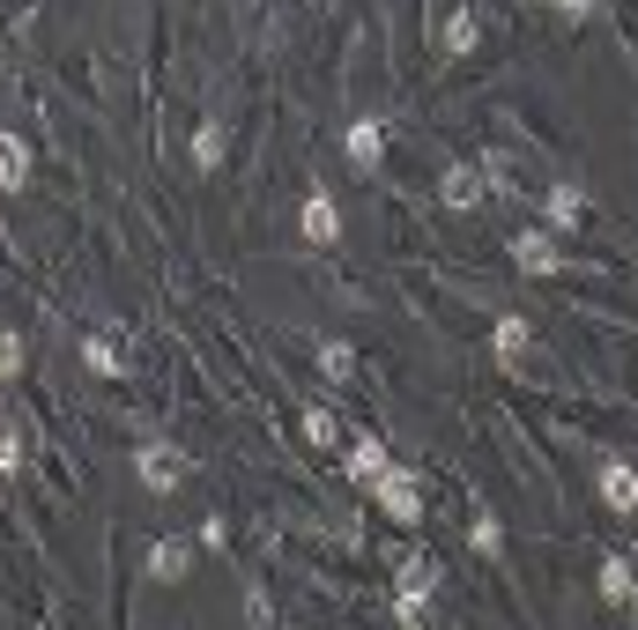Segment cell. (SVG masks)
Masks as SVG:
<instances>
[{
    "mask_svg": "<svg viewBox=\"0 0 638 630\" xmlns=\"http://www.w3.org/2000/svg\"><path fill=\"white\" fill-rule=\"evenodd\" d=\"M401 586H409V593H431V586H439V571H431L423 557H409V564H401Z\"/></svg>",
    "mask_w": 638,
    "mask_h": 630,
    "instance_id": "cell-18",
    "label": "cell"
},
{
    "mask_svg": "<svg viewBox=\"0 0 638 630\" xmlns=\"http://www.w3.org/2000/svg\"><path fill=\"white\" fill-rule=\"evenodd\" d=\"M186 571H194V541H178V534H172V541L148 549V579H156V586H178Z\"/></svg>",
    "mask_w": 638,
    "mask_h": 630,
    "instance_id": "cell-3",
    "label": "cell"
},
{
    "mask_svg": "<svg viewBox=\"0 0 638 630\" xmlns=\"http://www.w3.org/2000/svg\"><path fill=\"white\" fill-rule=\"evenodd\" d=\"M439 45H445V52H475V16H467V8H453V16H445Z\"/></svg>",
    "mask_w": 638,
    "mask_h": 630,
    "instance_id": "cell-15",
    "label": "cell"
},
{
    "mask_svg": "<svg viewBox=\"0 0 638 630\" xmlns=\"http://www.w3.org/2000/svg\"><path fill=\"white\" fill-rule=\"evenodd\" d=\"M439 194H445V208H475V200H483V171H475V164H453Z\"/></svg>",
    "mask_w": 638,
    "mask_h": 630,
    "instance_id": "cell-8",
    "label": "cell"
},
{
    "mask_svg": "<svg viewBox=\"0 0 638 630\" xmlns=\"http://www.w3.org/2000/svg\"><path fill=\"white\" fill-rule=\"evenodd\" d=\"M557 8H565V16H594V0H557Z\"/></svg>",
    "mask_w": 638,
    "mask_h": 630,
    "instance_id": "cell-21",
    "label": "cell"
},
{
    "mask_svg": "<svg viewBox=\"0 0 638 630\" xmlns=\"http://www.w3.org/2000/svg\"><path fill=\"white\" fill-rule=\"evenodd\" d=\"M305 437H312V445H335L342 431H335V415H327V409H305Z\"/></svg>",
    "mask_w": 638,
    "mask_h": 630,
    "instance_id": "cell-19",
    "label": "cell"
},
{
    "mask_svg": "<svg viewBox=\"0 0 638 630\" xmlns=\"http://www.w3.org/2000/svg\"><path fill=\"white\" fill-rule=\"evenodd\" d=\"M475 549L497 557V549H505V527H497V519H475Z\"/></svg>",
    "mask_w": 638,
    "mask_h": 630,
    "instance_id": "cell-20",
    "label": "cell"
},
{
    "mask_svg": "<svg viewBox=\"0 0 638 630\" xmlns=\"http://www.w3.org/2000/svg\"><path fill=\"white\" fill-rule=\"evenodd\" d=\"M305 238H312V245H335V238H342V216H335V200L319 194V186L305 194Z\"/></svg>",
    "mask_w": 638,
    "mask_h": 630,
    "instance_id": "cell-5",
    "label": "cell"
},
{
    "mask_svg": "<svg viewBox=\"0 0 638 630\" xmlns=\"http://www.w3.org/2000/svg\"><path fill=\"white\" fill-rule=\"evenodd\" d=\"M194 164H200V171H216V164H223V126H216V120L194 126Z\"/></svg>",
    "mask_w": 638,
    "mask_h": 630,
    "instance_id": "cell-16",
    "label": "cell"
},
{
    "mask_svg": "<svg viewBox=\"0 0 638 630\" xmlns=\"http://www.w3.org/2000/svg\"><path fill=\"white\" fill-rule=\"evenodd\" d=\"M0 186H8V194H23V186H30V142H16V134L0 142Z\"/></svg>",
    "mask_w": 638,
    "mask_h": 630,
    "instance_id": "cell-11",
    "label": "cell"
},
{
    "mask_svg": "<svg viewBox=\"0 0 638 630\" xmlns=\"http://www.w3.org/2000/svg\"><path fill=\"white\" fill-rule=\"evenodd\" d=\"M82 364L97 371V379H120V371H126V357H120V349H112L104 334H90V341H82Z\"/></svg>",
    "mask_w": 638,
    "mask_h": 630,
    "instance_id": "cell-14",
    "label": "cell"
},
{
    "mask_svg": "<svg viewBox=\"0 0 638 630\" xmlns=\"http://www.w3.org/2000/svg\"><path fill=\"white\" fill-rule=\"evenodd\" d=\"M387 467H393V461H387V445H379V437H357V445H349V483H364V489H371L379 475H387Z\"/></svg>",
    "mask_w": 638,
    "mask_h": 630,
    "instance_id": "cell-7",
    "label": "cell"
},
{
    "mask_svg": "<svg viewBox=\"0 0 638 630\" xmlns=\"http://www.w3.org/2000/svg\"><path fill=\"white\" fill-rule=\"evenodd\" d=\"M371 497H379V512H387V519H401V527H416V519H423V489H416V475H409V467H387V475L371 483Z\"/></svg>",
    "mask_w": 638,
    "mask_h": 630,
    "instance_id": "cell-1",
    "label": "cell"
},
{
    "mask_svg": "<svg viewBox=\"0 0 638 630\" xmlns=\"http://www.w3.org/2000/svg\"><path fill=\"white\" fill-rule=\"evenodd\" d=\"M513 260L527 267V275H557V267H565V260H557V245L542 238V230H519V238H513Z\"/></svg>",
    "mask_w": 638,
    "mask_h": 630,
    "instance_id": "cell-6",
    "label": "cell"
},
{
    "mask_svg": "<svg viewBox=\"0 0 638 630\" xmlns=\"http://www.w3.org/2000/svg\"><path fill=\"white\" fill-rule=\"evenodd\" d=\"M349 156L371 171L379 156H387V126H379V120H357V126H349Z\"/></svg>",
    "mask_w": 638,
    "mask_h": 630,
    "instance_id": "cell-12",
    "label": "cell"
},
{
    "mask_svg": "<svg viewBox=\"0 0 638 630\" xmlns=\"http://www.w3.org/2000/svg\"><path fill=\"white\" fill-rule=\"evenodd\" d=\"M134 475H142V489L172 497V489L186 483V453H178V445H142V453H134Z\"/></svg>",
    "mask_w": 638,
    "mask_h": 630,
    "instance_id": "cell-2",
    "label": "cell"
},
{
    "mask_svg": "<svg viewBox=\"0 0 638 630\" xmlns=\"http://www.w3.org/2000/svg\"><path fill=\"white\" fill-rule=\"evenodd\" d=\"M491 341H497V357H505V364H527V341H535V327L505 312V319L491 327Z\"/></svg>",
    "mask_w": 638,
    "mask_h": 630,
    "instance_id": "cell-10",
    "label": "cell"
},
{
    "mask_svg": "<svg viewBox=\"0 0 638 630\" xmlns=\"http://www.w3.org/2000/svg\"><path fill=\"white\" fill-rule=\"evenodd\" d=\"M542 216H549V230H572V223L587 216V194H579V186H549V200H542Z\"/></svg>",
    "mask_w": 638,
    "mask_h": 630,
    "instance_id": "cell-9",
    "label": "cell"
},
{
    "mask_svg": "<svg viewBox=\"0 0 638 630\" xmlns=\"http://www.w3.org/2000/svg\"><path fill=\"white\" fill-rule=\"evenodd\" d=\"M631 608H638V586H631Z\"/></svg>",
    "mask_w": 638,
    "mask_h": 630,
    "instance_id": "cell-22",
    "label": "cell"
},
{
    "mask_svg": "<svg viewBox=\"0 0 638 630\" xmlns=\"http://www.w3.org/2000/svg\"><path fill=\"white\" fill-rule=\"evenodd\" d=\"M319 371H327V379H357V357H349V341H319Z\"/></svg>",
    "mask_w": 638,
    "mask_h": 630,
    "instance_id": "cell-17",
    "label": "cell"
},
{
    "mask_svg": "<svg viewBox=\"0 0 638 630\" xmlns=\"http://www.w3.org/2000/svg\"><path fill=\"white\" fill-rule=\"evenodd\" d=\"M601 497H609V512L631 519V512H638V467L631 461H609V467H601Z\"/></svg>",
    "mask_w": 638,
    "mask_h": 630,
    "instance_id": "cell-4",
    "label": "cell"
},
{
    "mask_svg": "<svg viewBox=\"0 0 638 630\" xmlns=\"http://www.w3.org/2000/svg\"><path fill=\"white\" fill-rule=\"evenodd\" d=\"M631 586H638V564H624V557H601V601H631Z\"/></svg>",
    "mask_w": 638,
    "mask_h": 630,
    "instance_id": "cell-13",
    "label": "cell"
}]
</instances>
